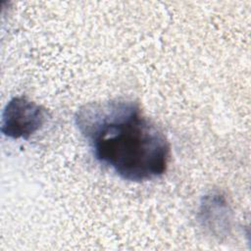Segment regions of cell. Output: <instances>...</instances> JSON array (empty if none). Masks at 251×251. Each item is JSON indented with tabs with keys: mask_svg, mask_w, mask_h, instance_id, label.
<instances>
[{
	"mask_svg": "<svg viewBox=\"0 0 251 251\" xmlns=\"http://www.w3.org/2000/svg\"><path fill=\"white\" fill-rule=\"evenodd\" d=\"M75 121L95 159L123 179L148 181L167 171L169 142L137 103L126 99L88 103L77 110Z\"/></svg>",
	"mask_w": 251,
	"mask_h": 251,
	"instance_id": "cell-1",
	"label": "cell"
},
{
	"mask_svg": "<svg viewBox=\"0 0 251 251\" xmlns=\"http://www.w3.org/2000/svg\"><path fill=\"white\" fill-rule=\"evenodd\" d=\"M46 111L24 96L12 98L2 114L1 131L13 139H28L44 125Z\"/></svg>",
	"mask_w": 251,
	"mask_h": 251,
	"instance_id": "cell-2",
	"label": "cell"
},
{
	"mask_svg": "<svg viewBox=\"0 0 251 251\" xmlns=\"http://www.w3.org/2000/svg\"><path fill=\"white\" fill-rule=\"evenodd\" d=\"M202 226L215 235H223L230 228V210L226 197L220 192L205 195L199 210Z\"/></svg>",
	"mask_w": 251,
	"mask_h": 251,
	"instance_id": "cell-3",
	"label": "cell"
}]
</instances>
